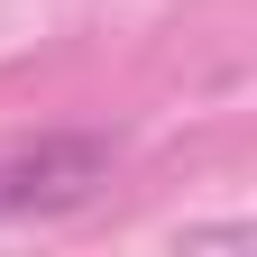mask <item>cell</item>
<instances>
[{
	"label": "cell",
	"mask_w": 257,
	"mask_h": 257,
	"mask_svg": "<svg viewBox=\"0 0 257 257\" xmlns=\"http://www.w3.org/2000/svg\"><path fill=\"white\" fill-rule=\"evenodd\" d=\"M101 175H110V147L101 138H10L0 147V220L64 211V202H83Z\"/></svg>",
	"instance_id": "cell-1"
}]
</instances>
